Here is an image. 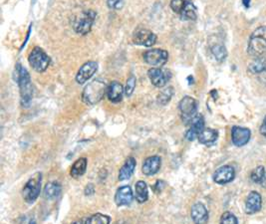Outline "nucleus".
<instances>
[{"mask_svg":"<svg viewBox=\"0 0 266 224\" xmlns=\"http://www.w3.org/2000/svg\"><path fill=\"white\" fill-rule=\"evenodd\" d=\"M17 75H16V82L18 83L19 90H20V98H21V105L23 107H28L33 98V86L30 75L28 71L20 64L16 66Z\"/></svg>","mask_w":266,"mask_h":224,"instance_id":"obj_1","label":"nucleus"},{"mask_svg":"<svg viewBox=\"0 0 266 224\" xmlns=\"http://www.w3.org/2000/svg\"><path fill=\"white\" fill-rule=\"evenodd\" d=\"M107 84L101 79H96L84 88L82 101L87 105H95L104 98L105 94H107Z\"/></svg>","mask_w":266,"mask_h":224,"instance_id":"obj_2","label":"nucleus"},{"mask_svg":"<svg viewBox=\"0 0 266 224\" xmlns=\"http://www.w3.org/2000/svg\"><path fill=\"white\" fill-rule=\"evenodd\" d=\"M247 54L253 58L266 54V26H260L253 31L248 41Z\"/></svg>","mask_w":266,"mask_h":224,"instance_id":"obj_3","label":"nucleus"},{"mask_svg":"<svg viewBox=\"0 0 266 224\" xmlns=\"http://www.w3.org/2000/svg\"><path fill=\"white\" fill-rule=\"evenodd\" d=\"M170 6L172 10L180 17V19L189 21L197 20L198 10L193 0H172Z\"/></svg>","mask_w":266,"mask_h":224,"instance_id":"obj_4","label":"nucleus"},{"mask_svg":"<svg viewBox=\"0 0 266 224\" xmlns=\"http://www.w3.org/2000/svg\"><path fill=\"white\" fill-rule=\"evenodd\" d=\"M41 183H42L41 173H36L29 179L27 182L25 183L24 187L22 188V197L26 202L29 204L35 202L41 191Z\"/></svg>","mask_w":266,"mask_h":224,"instance_id":"obj_5","label":"nucleus"},{"mask_svg":"<svg viewBox=\"0 0 266 224\" xmlns=\"http://www.w3.org/2000/svg\"><path fill=\"white\" fill-rule=\"evenodd\" d=\"M96 17L97 13L93 10H88L80 14V16H78L73 22L75 32L80 35H85L89 33L92 29Z\"/></svg>","mask_w":266,"mask_h":224,"instance_id":"obj_6","label":"nucleus"},{"mask_svg":"<svg viewBox=\"0 0 266 224\" xmlns=\"http://www.w3.org/2000/svg\"><path fill=\"white\" fill-rule=\"evenodd\" d=\"M178 110L180 113V117L185 125H190L191 122L195 119V117L198 115L197 110H198V103L196 99L185 96L183 97L179 104H178Z\"/></svg>","mask_w":266,"mask_h":224,"instance_id":"obj_7","label":"nucleus"},{"mask_svg":"<svg viewBox=\"0 0 266 224\" xmlns=\"http://www.w3.org/2000/svg\"><path fill=\"white\" fill-rule=\"evenodd\" d=\"M28 61L30 66L39 73L46 71L50 65L51 59L49 56L44 52L40 47H35L28 57Z\"/></svg>","mask_w":266,"mask_h":224,"instance_id":"obj_8","label":"nucleus"},{"mask_svg":"<svg viewBox=\"0 0 266 224\" xmlns=\"http://www.w3.org/2000/svg\"><path fill=\"white\" fill-rule=\"evenodd\" d=\"M144 61L155 68H159L164 65L169 60V52L163 49H151L146 51L143 55Z\"/></svg>","mask_w":266,"mask_h":224,"instance_id":"obj_9","label":"nucleus"},{"mask_svg":"<svg viewBox=\"0 0 266 224\" xmlns=\"http://www.w3.org/2000/svg\"><path fill=\"white\" fill-rule=\"evenodd\" d=\"M156 35L146 28H139L133 34V42L139 46L152 47L156 43Z\"/></svg>","mask_w":266,"mask_h":224,"instance_id":"obj_10","label":"nucleus"},{"mask_svg":"<svg viewBox=\"0 0 266 224\" xmlns=\"http://www.w3.org/2000/svg\"><path fill=\"white\" fill-rule=\"evenodd\" d=\"M148 76L153 85L156 88H163L171 79V72L169 70H163L161 68H151L148 72Z\"/></svg>","mask_w":266,"mask_h":224,"instance_id":"obj_11","label":"nucleus"},{"mask_svg":"<svg viewBox=\"0 0 266 224\" xmlns=\"http://www.w3.org/2000/svg\"><path fill=\"white\" fill-rule=\"evenodd\" d=\"M251 136V132L247 128L234 126L231 130V139L234 146L244 147L248 144Z\"/></svg>","mask_w":266,"mask_h":224,"instance_id":"obj_12","label":"nucleus"},{"mask_svg":"<svg viewBox=\"0 0 266 224\" xmlns=\"http://www.w3.org/2000/svg\"><path fill=\"white\" fill-rule=\"evenodd\" d=\"M98 69V63L95 61H89L80 67L77 75L76 82L80 85H83L88 80H90Z\"/></svg>","mask_w":266,"mask_h":224,"instance_id":"obj_13","label":"nucleus"},{"mask_svg":"<svg viewBox=\"0 0 266 224\" xmlns=\"http://www.w3.org/2000/svg\"><path fill=\"white\" fill-rule=\"evenodd\" d=\"M235 178V171L231 165H223L214 174V180L218 184H226L231 182Z\"/></svg>","mask_w":266,"mask_h":224,"instance_id":"obj_14","label":"nucleus"},{"mask_svg":"<svg viewBox=\"0 0 266 224\" xmlns=\"http://www.w3.org/2000/svg\"><path fill=\"white\" fill-rule=\"evenodd\" d=\"M161 166H162V158L157 156H153L145 159L142 171L144 175L151 177L157 174L158 171L161 170Z\"/></svg>","mask_w":266,"mask_h":224,"instance_id":"obj_15","label":"nucleus"},{"mask_svg":"<svg viewBox=\"0 0 266 224\" xmlns=\"http://www.w3.org/2000/svg\"><path fill=\"white\" fill-rule=\"evenodd\" d=\"M134 200V194L133 190L129 185H124L118 188L115 194V202L118 206L130 205Z\"/></svg>","mask_w":266,"mask_h":224,"instance_id":"obj_16","label":"nucleus"},{"mask_svg":"<svg viewBox=\"0 0 266 224\" xmlns=\"http://www.w3.org/2000/svg\"><path fill=\"white\" fill-rule=\"evenodd\" d=\"M190 129L188 132L185 133V138L188 141H194V139L198 138L200 134L203 131L204 129V119L201 115H197L195 119L191 122L190 124Z\"/></svg>","mask_w":266,"mask_h":224,"instance_id":"obj_17","label":"nucleus"},{"mask_svg":"<svg viewBox=\"0 0 266 224\" xmlns=\"http://www.w3.org/2000/svg\"><path fill=\"white\" fill-rule=\"evenodd\" d=\"M262 207L261 195L257 191H251L245 201V212L247 214H254L260 211Z\"/></svg>","mask_w":266,"mask_h":224,"instance_id":"obj_18","label":"nucleus"},{"mask_svg":"<svg viewBox=\"0 0 266 224\" xmlns=\"http://www.w3.org/2000/svg\"><path fill=\"white\" fill-rule=\"evenodd\" d=\"M191 215L195 224H205L208 220V211L201 202H197L193 205Z\"/></svg>","mask_w":266,"mask_h":224,"instance_id":"obj_19","label":"nucleus"},{"mask_svg":"<svg viewBox=\"0 0 266 224\" xmlns=\"http://www.w3.org/2000/svg\"><path fill=\"white\" fill-rule=\"evenodd\" d=\"M124 92H125V90L123 88L122 84L118 81H114L108 86L107 96H108V99L112 103L116 104V103H120L122 101Z\"/></svg>","mask_w":266,"mask_h":224,"instance_id":"obj_20","label":"nucleus"},{"mask_svg":"<svg viewBox=\"0 0 266 224\" xmlns=\"http://www.w3.org/2000/svg\"><path fill=\"white\" fill-rule=\"evenodd\" d=\"M136 165H137V162L134 157H128L126 159L124 165L121 167V170H120L119 180L122 181V180L129 179L133 176V174H134Z\"/></svg>","mask_w":266,"mask_h":224,"instance_id":"obj_21","label":"nucleus"},{"mask_svg":"<svg viewBox=\"0 0 266 224\" xmlns=\"http://www.w3.org/2000/svg\"><path fill=\"white\" fill-rule=\"evenodd\" d=\"M219 137V133L214 129H203V131L198 136L199 142L202 145H212L217 142Z\"/></svg>","mask_w":266,"mask_h":224,"instance_id":"obj_22","label":"nucleus"},{"mask_svg":"<svg viewBox=\"0 0 266 224\" xmlns=\"http://www.w3.org/2000/svg\"><path fill=\"white\" fill-rule=\"evenodd\" d=\"M61 190H62L61 185L58 182H55V181L48 182L44 187L43 197L45 200H49V201L54 200L59 197Z\"/></svg>","mask_w":266,"mask_h":224,"instance_id":"obj_23","label":"nucleus"},{"mask_svg":"<svg viewBox=\"0 0 266 224\" xmlns=\"http://www.w3.org/2000/svg\"><path fill=\"white\" fill-rule=\"evenodd\" d=\"M86 169H87V158L81 157L77 159L72 165L70 175L73 179H79L80 177H82L86 173Z\"/></svg>","mask_w":266,"mask_h":224,"instance_id":"obj_24","label":"nucleus"},{"mask_svg":"<svg viewBox=\"0 0 266 224\" xmlns=\"http://www.w3.org/2000/svg\"><path fill=\"white\" fill-rule=\"evenodd\" d=\"M135 199L139 203H144L149 199L148 185L145 181L140 180L136 183L135 186Z\"/></svg>","mask_w":266,"mask_h":224,"instance_id":"obj_25","label":"nucleus"},{"mask_svg":"<svg viewBox=\"0 0 266 224\" xmlns=\"http://www.w3.org/2000/svg\"><path fill=\"white\" fill-rule=\"evenodd\" d=\"M211 49V52L212 54H214V56L216 57V59L220 62H222L227 56V52H226V49L224 47L223 44L222 43H216L212 45L210 47Z\"/></svg>","mask_w":266,"mask_h":224,"instance_id":"obj_26","label":"nucleus"},{"mask_svg":"<svg viewBox=\"0 0 266 224\" xmlns=\"http://www.w3.org/2000/svg\"><path fill=\"white\" fill-rule=\"evenodd\" d=\"M251 180L257 184H264L266 180V175H265V170L262 165L257 166L256 169H254L250 175Z\"/></svg>","mask_w":266,"mask_h":224,"instance_id":"obj_27","label":"nucleus"},{"mask_svg":"<svg viewBox=\"0 0 266 224\" xmlns=\"http://www.w3.org/2000/svg\"><path fill=\"white\" fill-rule=\"evenodd\" d=\"M110 217L101 213H96L89 217L85 224H110Z\"/></svg>","mask_w":266,"mask_h":224,"instance_id":"obj_28","label":"nucleus"},{"mask_svg":"<svg viewBox=\"0 0 266 224\" xmlns=\"http://www.w3.org/2000/svg\"><path fill=\"white\" fill-rule=\"evenodd\" d=\"M173 95H174V88L168 87L167 89H165L164 91L159 93V95L157 96V103L162 106L167 105L171 101Z\"/></svg>","mask_w":266,"mask_h":224,"instance_id":"obj_29","label":"nucleus"},{"mask_svg":"<svg viewBox=\"0 0 266 224\" xmlns=\"http://www.w3.org/2000/svg\"><path fill=\"white\" fill-rule=\"evenodd\" d=\"M136 84H137V79L134 75H131L126 84V88H125V94L127 97H131L132 94L134 93L135 88H136Z\"/></svg>","mask_w":266,"mask_h":224,"instance_id":"obj_30","label":"nucleus"},{"mask_svg":"<svg viewBox=\"0 0 266 224\" xmlns=\"http://www.w3.org/2000/svg\"><path fill=\"white\" fill-rule=\"evenodd\" d=\"M220 224H238V221L234 214L226 211L222 215Z\"/></svg>","mask_w":266,"mask_h":224,"instance_id":"obj_31","label":"nucleus"},{"mask_svg":"<svg viewBox=\"0 0 266 224\" xmlns=\"http://www.w3.org/2000/svg\"><path fill=\"white\" fill-rule=\"evenodd\" d=\"M107 5L110 9L119 10L124 5V0H107Z\"/></svg>","mask_w":266,"mask_h":224,"instance_id":"obj_32","label":"nucleus"},{"mask_svg":"<svg viewBox=\"0 0 266 224\" xmlns=\"http://www.w3.org/2000/svg\"><path fill=\"white\" fill-rule=\"evenodd\" d=\"M166 187V182L163 181V180H157L155 185L153 186V189L155 193H161L163 191V189Z\"/></svg>","mask_w":266,"mask_h":224,"instance_id":"obj_33","label":"nucleus"},{"mask_svg":"<svg viewBox=\"0 0 266 224\" xmlns=\"http://www.w3.org/2000/svg\"><path fill=\"white\" fill-rule=\"evenodd\" d=\"M95 193V187L92 183L87 184V186L85 187V194L86 195H92Z\"/></svg>","mask_w":266,"mask_h":224,"instance_id":"obj_34","label":"nucleus"},{"mask_svg":"<svg viewBox=\"0 0 266 224\" xmlns=\"http://www.w3.org/2000/svg\"><path fill=\"white\" fill-rule=\"evenodd\" d=\"M260 134H261L264 137H266V117L264 118L263 123H262V125H261V127H260Z\"/></svg>","mask_w":266,"mask_h":224,"instance_id":"obj_35","label":"nucleus"},{"mask_svg":"<svg viewBox=\"0 0 266 224\" xmlns=\"http://www.w3.org/2000/svg\"><path fill=\"white\" fill-rule=\"evenodd\" d=\"M243 4L245 6V8H248L250 6V0H242Z\"/></svg>","mask_w":266,"mask_h":224,"instance_id":"obj_36","label":"nucleus"},{"mask_svg":"<svg viewBox=\"0 0 266 224\" xmlns=\"http://www.w3.org/2000/svg\"><path fill=\"white\" fill-rule=\"evenodd\" d=\"M29 224H36L35 219H31V220H30V222H29Z\"/></svg>","mask_w":266,"mask_h":224,"instance_id":"obj_37","label":"nucleus"},{"mask_svg":"<svg viewBox=\"0 0 266 224\" xmlns=\"http://www.w3.org/2000/svg\"><path fill=\"white\" fill-rule=\"evenodd\" d=\"M72 224H82V222L81 221H76V222H74Z\"/></svg>","mask_w":266,"mask_h":224,"instance_id":"obj_38","label":"nucleus"},{"mask_svg":"<svg viewBox=\"0 0 266 224\" xmlns=\"http://www.w3.org/2000/svg\"><path fill=\"white\" fill-rule=\"evenodd\" d=\"M115 224H125V223H123V222H120V221H119V222H117V223H115Z\"/></svg>","mask_w":266,"mask_h":224,"instance_id":"obj_39","label":"nucleus"}]
</instances>
